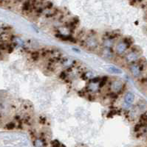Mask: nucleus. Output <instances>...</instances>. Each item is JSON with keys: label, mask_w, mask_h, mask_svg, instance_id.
Listing matches in <instances>:
<instances>
[{"label": "nucleus", "mask_w": 147, "mask_h": 147, "mask_svg": "<svg viewBox=\"0 0 147 147\" xmlns=\"http://www.w3.org/2000/svg\"><path fill=\"white\" fill-rule=\"evenodd\" d=\"M132 41L129 38H123L119 39L115 44L114 50L115 54L118 56H124L127 52L131 49Z\"/></svg>", "instance_id": "1"}, {"label": "nucleus", "mask_w": 147, "mask_h": 147, "mask_svg": "<svg viewBox=\"0 0 147 147\" xmlns=\"http://www.w3.org/2000/svg\"><path fill=\"white\" fill-rule=\"evenodd\" d=\"M82 46L91 51H94L98 49L99 42L97 35L93 32H88Z\"/></svg>", "instance_id": "2"}, {"label": "nucleus", "mask_w": 147, "mask_h": 147, "mask_svg": "<svg viewBox=\"0 0 147 147\" xmlns=\"http://www.w3.org/2000/svg\"><path fill=\"white\" fill-rule=\"evenodd\" d=\"M140 52L138 49H137L136 48L130 49L123 56L124 61L129 65L134 63L135 62L138 61L140 60Z\"/></svg>", "instance_id": "3"}, {"label": "nucleus", "mask_w": 147, "mask_h": 147, "mask_svg": "<svg viewBox=\"0 0 147 147\" xmlns=\"http://www.w3.org/2000/svg\"><path fill=\"white\" fill-rule=\"evenodd\" d=\"M124 88V83L118 79H114L109 82V90L112 94L118 96L121 94Z\"/></svg>", "instance_id": "4"}, {"label": "nucleus", "mask_w": 147, "mask_h": 147, "mask_svg": "<svg viewBox=\"0 0 147 147\" xmlns=\"http://www.w3.org/2000/svg\"><path fill=\"white\" fill-rule=\"evenodd\" d=\"M129 70L131 74L135 78L140 77L143 73V64L139 60L138 61L135 62L134 63L129 65Z\"/></svg>", "instance_id": "5"}, {"label": "nucleus", "mask_w": 147, "mask_h": 147, "mask_svg": "<svg viewBox=\"0 0 147 147\" xmlns=\"http://www.w3.org/2000/svg\"><path fill=\"white\" fill-rule=\"evenodd\" d=\"M34 9V1H25L21 2V11L25 15H32Z\"/></svg>", "instance_id": "6"}, {"label": "nucleus", "mask_w": 147, "mask_h": 147, "mask_svg": "<svg viewBox=\"0 0 147 147\" xmlns=\"http://www.w3.org/2000/svg\"><path fill=\"white\" fill-rule=\"evenodd\" d=\"M60 63L65 70H69L76 66V60L71 57H62Z\"/></svg>", "instance_id": "7"}, {"label": "nucleus", "mask_w": 147, "mask_h": 147, "mask_svg": "<svg viewBox=\"0 0 147 147\" xmlns=\"http://www.w3.org/2000/svg\"><path fill=\"white\" fill-rule=\"evenodd\" d=\"M79 23H80V21L78 18L73 17V18H70L66 21L65 23H64V27L69 29L72 33H73L74 29H76L79 26Z\"/></svg>", "instance_id": "8"}, {"label": "nucleus", "mask_w": 147, "mask_h": 147, "mask_svg": "<svg viewBox=\"0 0 147 147\" xmlns=\"http://www.w3.org/2000/svg\"><path fill=\"white\" fill-rule=\"evenodd\" d=\"M10 42L14 48H25L26 46V42L25 40L17 35H11Z\"/></svg>", "instance_id": "9"}, {"label": "nucleus", "mask_w": 147, "mask_h": 147, "mask_svg": "<svg viewBox=\"0 0 147 147\" xmlns=\"http://www.w3.org/2000/svg\"><path fill=\"white\" fill-rule=\"evenodd\" d=\"M135 101V95L132 92H127L123 98V106L125 108L129 109Z\"/></svg>", "instance_id": "10"}, {"label": "nucleus", "mask_w": 147, "mask_h": 147, "mask_svg": "<svg viewBox=\"0 0 147 147\" xmlns=\"http://www.w3.org/2000/svg\"><path fill=\"white\" fill-rule=\"evenodd\" d=\"M58 10L55 7H52L50 8L45 9V10L43 11L42 15L45 16L47 19H50V18H55L56 16H57L58 14Z\"/></svg>", "instance_id": "11"}, {"label": "nucleus", "mask_w": 147, "mask_h": 147, "mask_svg": "<svg viewBox=\"0 0 147 147\" xmlns=\"http://www.w3.org/2000/svg\"><path fill=\"white\" fill-rule=\"evenodd\" d=\"M101 54L104 58H106L107 60H112L115 55L113 49H108V48H103V47L101 50Z\"/></svg>", "instance_id": "12"}, {"label": "nucleus", "mask_w": 147, "mask_h": 147, "mask_svg": "<svg viewBox=\"0 0 147 147\" xmlns=\"http://www.w3.org/2000/svg\"><path fill=\"white\" fill-rule=\"evenodd\" d=\"M95 77V74L90 71H86L84 72L81 74V78L83 80L86 81V82H90L91 79H92Z\"/></svg>", "instance_id": "13"}, {"label": "nucleus", "mask_w": 147, "mask_h": 147, "mask_svg": "<svg viewBox=\"0 0 147 147\" xmlns=\"http://www.w3.org/2000/svg\"><path fill=\"white\" fill-rule=\"evenodd\" d=\"M33 144L34 147H46V140L40 137H36L33 139Z\"/></svg>", "instance_id": "14"}, {"label": "nucleus", "mask_w": 147, "mask_h": 147, "mask_svg": "<svg viewBox=\"0 0 147 147\" xmlns=\"http://www.w3.org/2000/svg\"><path fill=\"white\" fill-rule=\"evenodd\" d=\"M108 80H109V77H108L107 76H104V77H101L100 81L98 82V86H99V88H100L101 90L102 89L104 86L106 85V83L108 82Z\"/></svg>", "instance_id": "15"}, {"label": "nucleus", "mask_w": 147, "mask_h": 147, "mask_svg": "<svg viewBox=\"0 0 147 147\" xmlns=\"http://www.w3.org/2000/svg\"><path fill=\"white\" fill-rule=\"evenodd\" d=\"M40 57H41V54H40L39 52H33L30 53V58L33 61H38Z\"/></svg>", "instance_id": "16"}, {"label": "nucleus", "mask_w": 147, "mask_h": 147, "mask_svg": "<svg viewBox=\"0 0 147 147\" xmlns=\"http://www.w3.org/2000/svg\"><path fill=\"white\" fill-rule=\"evenodd\" d=\"M108 70L109 71L111 72V73L115 74H119L122 73V71L121 69H119L118 68L116 67H114V66H111V67H109L108 68Z\"/></svg>", "instance_id": "17"}, {"label": "nucleus", "mask_w": 147, "mask_h": 147, "mask_svg": "<svg viewBox=\"0 0 147 147\" xmlns=\"http://www.w3.org/2000/svg\"><path fill=\"white\" fill-rule=\"evenodd\" d=\"M50 144H51V146L52 147H65L64 145H63L62 143L58 140H53L50 142Z\"/></svg>", "instance_id": "18"}, {"label": "nucleus", "mask_w": 147, "mask_h": 147, "mask_svg": "<svg viewBox=\"0 0 147 147\" xmlns=\"http://www.w3.org/2000/svg\"><path fill=\"white\" fill-rule=\"evenodd\" d=\"M39 121L40 122L41 124H46V123H47V119H46V117L40 116V117L39 118Z\"/></svg>", "instance_id": "19"}]
</instances>
